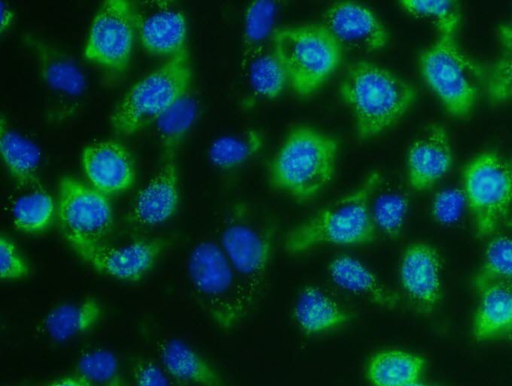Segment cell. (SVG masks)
Masks as SVG:
<instances>
[{"label":"cell","instance_id":"cell-1","mask_svg":"<svg viewBox=\"0 0 512 386\" xmlns=\"http://www.w3.org/2000/svg\"><path fill=\"white\" fill-rule=\"evenodd\" d=\"M339 93L351 110L360 139L378 136L396 124L416 99V89L390 70L369 61L349 66Z\"/></svg>","mask_w":512,"mask_h":386},{"label":"cell","instance_id":"cell-2","mask_svg":"<svg viewBox=\"0 0 512 386\" xmlns=\"http://www.w3.org/2000/svg\"><path fill=\"white\" fill-rule=\"evenodd\" d=\"M381 174L371 172L350 193L326 205L286 236L284 247L292 254L319 245L360 246L372 243L377 229L371 217V201Z\"/></svg>","mask_w":512,"mask_h":386},{"label":"cell","instance_id":"cell-3","mask_svg":"<svg viewBox=\"0 0 512 386\" xmlns=\"http://www.w3.org/2000/svg\"><path fill=\"white\" fill-rule=\"evenodd\" d=\"M338 150L331 135L307 126L294 128L271 160L270 181L295 200H311L332 180Z\"/></svg>","mask_w":512,"mask_h":386},{"label":"cell","instance_id":"cell-4","mask_svg":"<svg viewBox=\"0 0 512 386\" xmlns=\"http://www.w3.org/2000/svg\"><path fill=\"white\" fill-rule=\"evenodd\" d=\"M273 53L299 96L318 90L336 71L342 46L322 24L283 27L272 34Z\"/></svg>","mask_w":512,"mask_h":386},{"label":"cell","instance_id":"cell-5","mask_svg":"<svg viewBox=\"0 0 512 386\" xmlns=\"http://www.w3.org/2000/svg\"><path fill=\"white\" fill-rule=\"evenodd\" d=\"M191 79V60L186 48L137 81L124 95L111 116L115 132L131 135L156 122L189 94Z\"/></svg>","mask_w":512,"mask_h":386},{"label":"cell","instance_id":"cell-6","mask_svg":"<svg viewBox=\"0 0 512 386\" xmlns=\"http://www.w3.org/2000/svg\"><path fill=\"white\" fill-rule=\"evenodd\" d=\"M187 275L198 303L218 327H235L251 310L219 243L204 240L195 244L187 257Z\"/></svg>","mask_w":512,"mask_h":386},{"label":"cell","instance_id":"cell-7","mask_svg":"<svg viewBox=\"0 0 512 386\" xmlns=\"http://www.w3.org/2000/svg\"><path fill=\"white\" fill-rule=\"evenodd\" d=\"M273 241L272 225L244 203L233 208L220 234L219 245L236 272L251 309L266 279Z\"/></svg>","mask_w":512,"mask_h":386},{"label":"cell","instance_id":"cell-8","mask_svg":"<svg viewBox=\"0 0 512 386\" xmlns=\"http://www.w3.org/2000/svg\"><path fill=\"white\" fill-rule=\"evenodd\" d=\"M421 76L456 117H465L473 109L482 81L480 67L457 46L455 35H439L419 57Z\"/></svg>","mask_w":512,"mask_h":386},{"label":"cell","instance_id":"cell-9","mask_svg":"<svg viewBox=\"0 0 512 386\" xmlns=\"http://www.w3.org/2000/svg\"><path fill=\"white\" fill-rule=\"evenodd\" d=\"M56 217L70 247L103 243L114 221L108 196L71 176L58 183Z\"/></svg>","mask_w":512,"mask_h":386},{"label":"cell","instance_id":"cell-10","mask_svg":"<svg viewBox=\"0 0 512 386\" xmlns=\"http://www.w3.org/2000/svg\"><path fill=\"white\" fill-rule=\"evenodd\" d=\"M464 194L478 236H489L511 206L512 168L493 153L478 155L465 169Z\"/></svg>","mask_w":512,"mask_h":386},{"label":"cell","instance_id":"cell-11","mask_svg":"<svg viewBox=\"0 0 512 386\" xmlns=\"http://www.w3.org/2000/svg\"><path fill=\"white\" fill-rule=\"evenodd\" d=\"M137 37L138 7L125 0L105 1L91 23L84 57L104 70L123 72Z\"/></svg>","mask_w":512,"mask_h":386},{"label":"cell","instance_id":"cell-12","mask_svg":"<svg viewBox=\"0 0 512 386\" xmlns=\"http://www.w3.org/2000/svg\"><path fill=\"white\" fill-rule=\"evenodd\" d=\"M164 243L158 239H138L121 245L81 244L71 249L99 273L123 282H136L155 266Z\"/></svg>","mask_w":512,"mask_h":386},{"label":"cell","instance_id":"cell-13","mask_svg":"<svg viewBox=\"0 0 512 386\" xmlns=\"http://www.w3.org/2000/svg\"><path fill=\"white\" fill-rule=\"evenodd\" d=\"M399 278L416 310L429 314L435 309L441 296V261L433 246L423 242L407 246L401 257Z\"/></svg>","mask_w":512,"mask_h":386},{"label":"cell","instance_id":"cell-14","mask_svg":"<svg viewBox=\"0 0 512 386\" xmlns=\"http://www.w3.org/2000/svg\"><path fill=\"white\" fill-rule=\"evenodd\" d=\"M323 25L341 46L363 52L383 49L389 34L382 22L367 7L352 1L337 2L323 15Z\"/></svg>","mask_w":512,"mask_h":386},{"label":"cell","instance_id":"cell-15","mask_svg":"<svg viewBox=\"0 0 512 386\" xmlns=\"http://www.w3.org/2000/svg\"><path fill=\"white\" fill-rule=\"evenodd\" d=\"M81 161L90 185L106 196L121 194L134 183L133 158L120 142H93L84 148Z\"/></svg>","mask_w":512,"mask_h":386},{"label":"cell","instance_id":"cell-16","mask_svg":"<svg viewBox=\"0 0 512 386\" xmlns=\"http://www.w3.org/2000/svg\"><path fill=\"white\" fill-rule=\"evenodd\" d=\"M138 8V38L148 54L173 58L186 47L187 21L184 13L165 1L146 3Z\"/></svg>","mask_w":512,"mask_h":386},{"label":"cell","instance_id":"cell-17","mask_svg":"<svg viewBox=\"0 0 512 386\" xmlns=\"http://www.w3.org/2000/svg\"><path fill=\"white\" fill-rule=\"evenodd\" d=\"M179 201V174L175 153H164L161 166L135 197L130 221L138 227L158 226L176 213Z\"/></svg>","mask_w":512,"mask_h":386},{"label":"cell","instance_id":"cell-18","mask_svg":"<svg viewBox=\"0 0 512 386\" xmlns=\"http://www.w3.org/2000/svg\"><path fill=\"white\" fill-rule=\"evenodd\" d=\"M452 150L446 131L430 128L415 140L407 153V180L415 191L431 188L450 169Z\"/></svg>","mask_w":512,"mask_h":386},{"label":"cell","instance_id":"cell-19","mask_svg":"<svg viewBox=\"0 0 512 386\" xmlns=\"http://www.w3.org/2000/svg\"><path fill=\"white\" fill-rule=\"evenodd\" d=\"M331 280L341 289L388 309L398 306L399 296L360 260L339 255L328 265Z\"/></svg>","mask_w":512,"mask_h":386},{"label":"cell","instance_id":"cell-20","mask_svg":"<svg viewBox=\"0 0 512 386\" xmlns=\"http://www.w3.org/2000/svg\"><path fill=\"white\" fill-rule=\"evenodd\" d=\"M24 43L34 56L41 78L49 87L69 96L83 92L86 81L73 59L33 34L25 35Z\"/></svg>","mask_w":512,"mask_h":386},{"label":"cell","instance_id":"cell-21","mask_svg":"<svg viewBox=\"0 0 512 386\" xmlns=\"http://www.w3.org/2000/svg\"><path fill=\"white\" fill-rule=\"evenodd\" d=\"M293 317L306 335L337 329L352 318L337 300L316 285H307L300 290L294 303Z\"/></svg>","mask_w":512,"mask_h":386},{"label":"cell","instance_id":"cell-22","mask_svg":"<svg viewBox=\"0 0 512 386\" xmlns=\"http://www.w3.org/2000/svg\"><path fill=\"white\" fill-rule=\"evenodd\" d=\"M160 364L179 383L196 386H223L216 370L195 349L177 338L157 344Z\"/></svg>","mask_w":512,"mask_h":386},{"label":"cell","instance_id":"cell-23","mask_svg":"<svg viewBox=\"0 0 512 386\" xmlns=\"http://www.w3.org/2000/svg\"><path fill=\"white\" fill-rule=\"evenodd\" d=\"M473 321V336L478 341L512 334V281L493 284L479 293Z\"/></svg>","mask_w":512,"mask_h":386},{"label":"cell","instance_id":"cell-24","mask_svg":"<svg viewBox=\"0 0 512 386\" xmlns=\"http://www.w3.org/2000/svg\"><path fill=\"white\" fill-rule=\"evenodd\" d=\"M0 149L8 173L20 187L38 183L41 153L38 147L15 131L4 115L0 119Z\"/></svg>","mask_w":512,"mask_h":386},{"label":"cell","instance_id":"cell-25","mask_svg":"<svg viewBox=\"0 0 512 386\" xmlns=\"http://www.w3.org/2000/svg\"><path fill=\"white\" fill-rule=\"evenodd\" d=\"M102 316L101 303L95 298H84L51 309L43 320V327L53 340L65 341L92 330Z\"/></svg>","mask_w":512,"mask_h":386},{"label":"cell","instance_id":"cell-26","mask_svg":"<svg viewBox=\"0 0 512 386\" xmlns=\"http://www.w3.org/2000/svg\"><path fill=\"white\" fill-rule=\"evenodd\" d=\"M424 366V359L417 354L382 350L369 359L366 377L372 386H405L420 379Z\"/></svg>","mask_w":512,"mask_h":386},{"label":"cell","instance_id":"cell-27","mask_svg":"<svg viewBox=\"0 0 512 386\" xmlns=\"http://www.w3.org/2000/svg\"><path fill=\"white\" fill-rule=\"evenodd\" d=\"M488 237L481 266L474 277L478 293L493 284L512 281V219L504 220Z\"/></svg>","mask_w":512,"mask_h":386},{"label":"cell","instance_id":"cell-28","mask_svg":"<svg viewBox=\"0 0 512 386\" xmlns=\"http://www.w3.org/2000/svg\"><path fill=\"white\" fill-rule=\"evenodd\" d=\"M264 144V135L256 129L222 136L209 148L210 162L218 169L231 170L250 160Z\"/></svg>","mask_w":512,"mask_h":386},{"label":"cell","instance_id":"cell-29","mask_svg":"<svg viewBox=\"0 0 512 386\" xmlns=\"http://www.w3.org/2000/svg\"><path fill=\"white\" fill-rule=\"evenodd\" d=\"M276 4L273 1H254L245 12L241 68L246 71L251 61L262 53L271 33Z\"/></svg>","mask_w":512,"mask_h":386},{"label":"cell","instance_id":"cell-30","mask_svg":"<svg viewBox=\"0 0 512 386\" xmlns=\"http://www.w3.org/2000/svg\"><path fill=\"white\" fill-rule=\"evenodd\" d=\"M56 215V202L42 189L20 196L12 206L14 227L24 233L36 234L45 231Z\"/></svg>","mask_w":512,"mask_h":386},{"label":"cell","instance_id":"cell-31","mask_svg":"<svg viewBox=\"0 0 512 386\" xmlns=\"http://www.w3.org/2000/svg\"><path fill=\"white\" fill-rule=\"evenodd\" d=\"M196 116V103L189 94L162 114L156 123L164 153H175Z\"/></svg>","mask_w":512,"mask_h":386},{"label":"cell","instance_id":"cell-32","mask_svg":"<svg viewBox=\"0 0 512 386\" xmlns=\"http://www.w3.org/2000/svg\"><path fill=\"white\" fill-rule=\"evenodd\" d=\"M408 197L395 189L384 190L371 201L373 223L389 238H397L402 231L408 212Z\"/></svg>","mask_w":512,"mask_h":386},{"label":"cell","instance_id":"cell-33","mask_svg":"<svg viewBox=\"0 0 512 386\" xmlns=\"http://www.w3.org/2000/svg\"><path fill=\"white\" fill-rule=\"evenodd\" d=\"M76 369L89 386H125L118 360L107 349L95 348L83 353Z\"/></svg>","mask_w":512,"mask_h":386},{"label":"cell","instance_id":"cell-34","mask_svg":"<svg viewBox=\"0 0 512 386\" xmlns=\"http://www.w3.org/2000/svg\"><path fill=\"white\" fill-rule=\"evenodd\" d=\"M246 71L254 92L266 99L277 98L288 83L284 68L273 51L260 53Z\"/></svg>","mask_w":512,"mask_h":386},{"label":"cell","instance_id":"cell-35","mask_svg":"<svg viewBox=\"0 0 512 386\" xmlns=\"http://www.w3.org/2000/svg\"><path fill=\"white\" fill-rule=\"evenodd\" d=\"M501 53L492 64L486 79L487 93L494 102L512 97V25L499 28Z\"/></svg>","mask_w":512,"mask_h":386},{"label":"cell","instance_id":"cell-36","mask_svg":"<svg viewBox=\"0 0 512 386\" xmlns=\"http://www.w3.org/2000/svg\"><path fill=\"white\" fill-rule=\"evenodd\" d=\"M401 8L414 16L431 19L438 28L439 35H455L459 21V6L455 1L446 0H404Z\"/></svg>","mask_w":512,"mask_h":386},{"label":"cell","instance_id":"cell-37","mask_svg":"<svg viewBox=\"0 0 512 386\" xmlns=\"http://www.w3.org/2000/svg\"><path fill=\"white\" fill-rule=\"evenodd\" d=\"M30 267L14 241L6 235L0 237V276L3 281L28 277Z\"/></svg>","mask_w":512,"mask_h":386},{"label":"cell","instance_id":"cell-38","mask_svg":"<svg viewBox=\"0 0 512 386\" xmlns=\"http://www.w3.org/2000/svg\"><path fill=\"white\" fill-rule=\"evenodd\" d=\"M465 202L464 191L456 188L442 190L433 198L432 216L441 224H452L461 216Z\"/></svg>","mask_w":512,"mask_h":386},{"label":"cell","instance_id":"cell-39","mask_svg":"<svg viewBox=\"0 0 512 386\" xmlns=\"http://www.w3.org/2000/svg\"><path fill=\"white\" fill-rule=\"evenodd\" d=\"M135 386H179L160 364L149 358H138L132 366Z\"/></svg>","mask_w":512,"mask_h":386},{"label":"cell","instance_id":"cell-40","mask_svg":"<svg viewBox=\"0 0 512 386\" xmlns=\"http://www.w3.org/2000/svg\"><path fill=\"white\" fill-rule=\"evenodd\" d=\"M15 19V12L10 8L9 5L5 4V2H1V24H0V32L2 34L7 31L11 25L13 24Z\"/></svg>","mask_w":512,"mask_h":386},{"label":"cell","instance_id":"cell-41","mask_svg":"<svg viewBox=\"0 0 512 386\" xmlns=\"http://www.w3.org/2000/svg\"><path fill=\"white\" fill-rule=\"evenodd\" d=\"M45 386H89L80 376H68L50 382Z\"/></svg>","mask_w":512,"mask_h":386},{"label":"cell","instance_id":"cell-42","mask_svg":"<svg viewBox=\"0 0 512 386\" xmlns=\"http://www.w3.org/2000/svg\"><path fill=\"white\" fill-rule=\"evenodd\" d=\"M405 386H435V385H431V384H427V383H423L421 381H415V382H412V383H409Z\"/></svg>","mask_w":512,"mask_h":386}]
</instances>
